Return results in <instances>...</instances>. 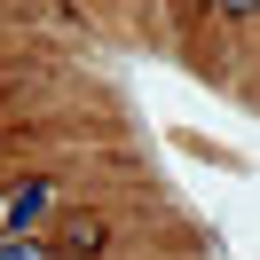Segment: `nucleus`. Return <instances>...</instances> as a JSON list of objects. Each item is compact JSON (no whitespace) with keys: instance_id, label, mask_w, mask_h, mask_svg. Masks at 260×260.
<instances>
[{"instance_id":"nucleus-1","label":"nucleus","mask_w":260,"mask_h":260,"mask_svg":"<svg viewBox=\"0 0 260 260\" xmlns=\"http://www.w3.org/2000/svg\"><path fill=\"white\" fill-rule=\"evenodd\" d=\"M48 213H55V181H16L0 189V237H32Z\"/></svg>"},{"instance_id":"nucleus-2","label":"nucleus","mask_w":260,"mask_h":260,"mask_svg":"<svg viewBox=\"0 0 260 260\" xmlns=\"http://www.w3.org/2000/svg\"><path fill=\"white\" fill-rule=\"evenodd\" d=\"M0 260H55L40 237H0Z\"/></svg>"},{"instance_id":"nucleus-3","label":"nucleus","mask_w":260,"mask_h":260,"mask_svg":"<svg viewBox=\"0 0 260 260\" xmlns=\"http://www.w3.org/2000/svg\"><path fill=\"white\" fill-rule=\"evenodd\" d=\"M221 16H260V0H213Z\"/></svg>"}]
</instances>
